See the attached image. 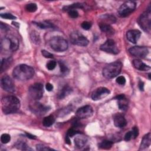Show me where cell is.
I'll list each match as a JSON object with an SVG mask.
<instances>
[{
    "mask_svg": "<svg viewBox=\"0 0 151 151\" xmlns=\"http://www.w3.org/2000/svg\"><path fill=\"white\" fill-rule=\"evenodd\" d=\"M1 108L5 114L17 112L20 108V101L14 96H8L1 99Z\"/></svg>",
    "mask_w": 151,
    "mask_h": 151,
    "instance_id": "1",
    "label": "cell"
},
{
    "mask_svg": "<svg viewBox=\"0 0 151 151\" xmlns=\"http://www.w3.org/2000/svg\"><path fill=\"white\" fill-rule=\"evenodd\" d=\"M13 77L19 81H27L34 75V70L26 64H19L16 66L12 71Z\"/></svg>",
    "mask_w": 151,
    "mask_h": 151,
    "instance_id": "2",
    "label": "cell"
},
{
    "mask_svg": "<svg viewBox=\"0 0 151 151\" xmlns=\"http://www.w3.org/2000/svg\"><path fill=\"white\" fill-rule=\"evenodd\" d=\"M122 63L116 61L107 64L103 69V75L107 78H113L118 76L121 72Z\"/></svg>",
    "mask_w": 151,
    "mask_h": 151,
    "instance_id": "3",
    "label": "cell"
},
{
    "mask_svg": "<svg viewBox=\"0 0 151 151\" xmlns=\"http://www.w3.org/2000/svg\"><path fill=\"white\" fill-rule=\"evenodd\" d=\"M50 45L52 50L57 52H63L68 48L67 40L60 36L52 37L50 41Z\"/></svg>",
    "mask_w": 151,
    "mask_h": 151,
    "instance_id": "4",
    "label": "cell"
},
{
    "mask_svg": "<svg viewBox=\"0 0 151 151\" xmlns=\"http://www.w3.org/2000/svg\"><path fill=\"white\" fill-rule=\"evenodd\" d=\"M151 11L150 8L149 7L146 11L142 13L138 19V23L142 29L147 32L150 33L151 29Z\"/></svg>",
    "mask_w": 151,
    "mask_h": 151,
    "instance_id": "5",
    "label": "cell"
},
{
    "mask_svg": "<svg viewBox=\"0 0 151 151\" xmlns=\"http://www.w3.org/2000/svg\"><path fill=\"white\" fill-rule=\"evenodd\" d=\"M136 4L132 1L124 2L118 9V14L121 17H126L131 14L135 9Z\"/></svg>",
    "mask_w": 151,
    "mask_h": 151,
    "instance_id": "6",
    "label": "cell"
},
{
    "mask_svg": "<svg viewBox=\"0 0 151 151\" xmlns=\"http://www.w3.org/2000/svg\"><path fill=\"white\" fill-rule=\"evenodd\" d=\"M43 93V85L41 83H35L28 88L29 96L34 100H40L42 97Z\"/></svg>",
    "mask_w": 151,
    "mask_h": 151,
    "instance_id": "7",
    "label": "cell"
},
{
    "mask_svg": "<svg viewBox=\"0 0 151 151\" xmlns=\"http://www.w3.org/2000/svg\"><path fill=\"white\" fill-rule=\"evenodd\" d=\"M3 46L5 50L15 51L18 48L19 41L13 36L6 37L1 42V47Z\"/></svg>",
    "mask_w": 151,
    "mask_h": 151,
    "instance_id": "8",
    "label": "cell"
},
{
    "mask_svg": "<svg viewBox=\"0 0 151 151\" xmlns=\"http://www.w3.org/2000/svg\"><path fill=\"white\" fill-rule=\"evenodd\" d=\"M70 41L72 44L78 46L85 47L88 44V40L87 38L78 32H74L71 34Z\"/></svg>",
    "mask_w": 151,
    "mask_h": 151,
    "instance_id": "9",
    "label": "cell"
},
{
    "mask_svg": "<svg viewBox=\"0 0 151 151\" xmlns=\"http://www.w3.org/2000/svg\"><path fill=\"white\" fill-rule=\"evenodd\" d=\"M100 50L107 53L117 54L119 52V50L115 42L112 39H108L104 44L100 46Z\"/></svg>",
    "mask_w": 151,
    "mask_h": 151,
    "instance_id": "10",
    "label": "cell"
},
{
    "mask_svg": "<svg viewBox=\"0 0 151 151\" xmlns=\"http://www.w3.org/2000/svg\"><path fill=\"white\" fill-rule=\"evenodd\" d=\"M1 86L2 89L7 92L12 93L15 91V84L10 77L4 76L1 80Z\"/></svg>",
    "mask_w": 151,
    "mask_h": 151,
    "instance_id": "11",
    "label": "cell"
},
{
    "mask_svg": "<svg viewBox=\"0 0 151 151\" xmlns=\"http://www.w3.org/2000/svg\"><path fill=\"white\" fill-rule=\"evenodd\" d=\"M129 52L133 56L139 58H145L147 55L149 50L146 47L134 46L129 49Z\"/></svg>",
    "mask_w": 151,
    "mask_h": 151,
    "instance_id": "12",
    "label": "cell"
},
{
    "mask_svg": "<svg viewBox=\"0 0 151 151\" xmlns=\"http://www.w3.org/2000/svg\"><path fill=\"white\" fill-rule=\"evenodd\" d=\"M93 113V109L90 105H86L80 107L76 111V115L78 119H86L91 117Z\"/></svg>",
    "mask_w": 151,
    "mask_h": 151,
    "instance_id": "13",
    "label": "cell"
},
{
    "mask_svg": "<svg viewBox=\"0 0 151 151\" xmlns=\"http://www.w3.org/2000/svg\"><path fill=\"white\" fill-rule=\"evenodd\" d=\"M110 94V90L104 87H98L95 89L91 94V99L93 100H99L106 97Z\"/></svg>",
    "mask_w": 151,
    "mask_h": 151,
    "instance_id": "14",
    "label": "cell"
},
{
    "mask_svg": "<svg viewBox=\"0 0 151 151\" xmlns=\"http://www.w3.org/2000/svg\"><path fill=\"white\" fill-rule=\"evenodd\" d=\"M50 107L45 106L38 102H34L30 105V109L32 110V111L34 114L40 116L45 114V113L50 110Z\"/></svg>",
    "mask_w": 151,
    "mask_h": 151,
    "instance_id": "15",
    "label": "cell"
},
{
    "mask_svg": "<svg viewBox=\"0 0 151 151\" xmlns=\"http://www.w3.org/2000/svg\"><path fill=\"white\" fill-rule=\"evenodd\" d=\"M141 35V32L137 29H131L126 32V38L129 41L136 44Z\"/></svg>",
    "mask_w": 151,
    "mask_h": 151,
    "instance_id": "16",
    "label": "cell"
},
{
    "mask_svg": "<svg viewBox=\"0 0 151 151\" xmlns=\"http://www.w3.org/2000/svg\"><path fill=\"white\" fill-rule=\"evenodd\" d=\"M113 121L114 125L119 128H122L126 126L127 122L124 116L120 113H116L113 116Z\"/></svg>",
    "mask_w": 151,
    "mask_h": 151,
    "instance_id": "17",
    "label": "cell"
},
{
    "mask_svg": "<svg viewBox=\"0 0 151 151\" xmlns=\"http://www.w3.org/2000/svg\"><path fill=\"white\" fill-rule=\"evenodd\" d=\"M132 63L134 68L140 71H147L150 68V66L146 65V64H145L143 62H142L141 60L139 59L133 60L132 61Z\"/></svg>",
    "mask_w": 151,
    "mask_h": 151,
    "instance_id": "18",
    "label": "cell"
},
{
    "mask_svg": "<svg viewBox=\"0 0 151 151\" xmlns=\"http://www.w3.org/2000/svg\"><path fill=\"white\" fill-rule=\"evenodd\" d=\"M151 143V134L150 133H148L147 134H145L141 141V143L140 145L139 150H144L147 148Z\"/></svg>",
    "mask_w": 151,
    "mask_h": 151,
    "instance_id": "19",
    "label": "cell"
},
{
    "mask_svg": "<svg viewBox=\"0 0 151 151\" xmlns=\"http://www.w3.org/2000/svg\"><path fill=\"white\" fill-rule=\"evenodd\" d=\"M87 142V138L83 135L77 136L74 139L75 145L78 148H81L83 146H84Z\"/></svg>",
    "mask_w": 151,
    "mask_h": 151,
    "instance_id": "20",
    "label": "cell"
},
{
    "mask_svg": "<svg viewBox=\"0 0 151 151\" xmlns=\"http://www.w3.org/2000/svg\"><path fill=\"white\" fill-rule=\"evenodd\" d=\"M71 88L70 86H68V85L64 86L59 91L58 94V98L59 99H62L64 98L65 96L68 95L71 92Z\"/></svg>",
    "mask_w": 151,
    "mask_h": 151,
    "instance_id": "21",
    "label": "cell"
},
{
    "mask_svg": "<svg viewBox=\"0 0 151 151\" xmlns=\"http://www.w3.org/2000/svg\"><path fill=\"white\" fill-rule=\"evenodd\" d=\"M99 25L100 29L103 32H106L107 34H114V29L110 24L101 22L99 24Z\"/></svg>",
    "mask_w": 151,
    "mask_h": 151,
    "instance_id": "22",
    "label": "cell"
},
{
    "mask_svg": "<svg viewBox=\"0 0 151 151\" xmlns=\"http://www.w3.org/2000/svg\"><path fill=\"white\" fill-rule=\"evenodd\" d=\"M55 122V118L52 115H49L44 118L42 124L45 127H50L52 126Z\"/></svg>",
    "mask_w": 151,
    "mask_h": 151,
    "instance_id": "23",
    "label": "cell"
},
{
    "mask_svg": "<svg viewBox=\"0 0 151 151\" xmlns=\"http://www.w3.org/2000/svg\"><path fill=\"white\" fill-rule=\"evenodd\" d=\"M12 62L11 58H4L1 61V72H3L5 70H6L9 65H11V63Z\"/></svg>",
    "mask_w": 151,
    "mask_h": 151,
    "instance_id": "24",
    "label": "cell"
},
{
    "mask_svg": "<svg viewBox=\"0 0 151 151\" xmlns=\"http://www.w3.org/2000/svg\"><path fill=\"white\" fill-rule=\"evenodd\" d=\"M118 100V106L120 110H126L128 107V102L126 97H124L122 99H120Z\"/></svg>",
    "mask_w": 151,
    "mask_h": 151,
    "instance_id": "25",
    "label": "cell"
},
{
    "mask_svg": "<svg viewBox=\"0 0 151 151\" xmlns=\"http://www.w3.org/2000/svg\"><path fill=\"white\" fill-rule=\"evenodd\" d=\"M34 24L36 25L38 27L40 28L41 29H47V28H51L53 27V25L51 23L47 22V21H42V22H34Z\"/></svg>",
    "mask_w": 151,
    "mask_h": 151,
    "instance_id": "26",
    "label": "cell"
},
{
    "mask_svg": "<svg viewBox=\"0 0 151 151\" xmlns=\"http://www.w3.org/2000/svg\"><path fill=\"white\" fill-rule=\"evenodd\" d=\"M77 8H83V5L81 3H75L70 5L65 6L63 7V10L68 11L71 9H76Z\"/></svg>",
    "mask_w": 151,
    "mask_h": 151,
    "instance_id": "27",
    "label": "cell"
},
{
    "mask_svg": "<svg viewBox=\"0 0 151 151\" xmlns=\"http://www.w3.org/2000/svg\"><path fill=\"white\" fill-rule=\"evenodd\" d=\"M113 143L110 140H103L101 143H99V147L103 149H109L111 147Z\"/></svg>",
    "mask_w": 151,
    "mask_h": 151,
    "instance_id": "28",
    "label": "cell"
},
{
    "mask_svg": "<svg viewBox=\"0 0 151 151\" xmlns=\"http://www.w3.org/2000/svg\"><path fill=\"white\" fill-rule=\"evenodd\" d=\"M15 146L20 150H31V149H30L29 147V146L27 145V144L24 142L22 141H19L17 142L15 145Z\"/></svg>",
    "mask_w": 151,
    "mask_h": 151,
    "instance_id": "29",
    "label": "cell"
},
{
    "mask_svg": "<svg viewBox=\"0 0 151 151\" xmlns=\"http://www.w3.org/2000/svg\"><path fill=\"white\" fill-rule=\"evenodd\" d=\"M59 66L60 68V71L62 74L67 75L68 73L69 69L68 68V67L66 66V65L63 61H59Z\"/></svg>",
    "mask_w": 151,
    "mask_h": 151,
    "instance_id": "30",
    "label": "cell"
},
{
    "mask_svg": "<svg viewBox=\"0 0 151 151\" xmlns=\"http://www.w3.org/2000/svg\"><path fill=\"white\" fill-rule=\"evenodd\" d=\"M25 9L30 12H34L37 9V5L35 3H29L25 6Z\"/></svg>",
    "mask_w": 151,
    "mask_h": 151,
    "instance_id": "31",
    "label": "cell"
},
{
    "mask_svg": "<svg viewBox=\"0 0 151 151\" xmlns=\"http://www.w3.org/2000/svg\"><path fill=\"white\" fill-rule=\"evenodd\" d=\"M103 19L107 21L106 24H110V23H114L116 21V18L112 15L107 14V15H103Z\"/></svg>",
    "mask_w": 151,
    "mask_h": 151,
    "instance_id": "32",
    "label": "cell"
},
{
    "mask_svg": "<svg viewBox=\"0 0 151 151\" xmlns=\"http://www.w3.org/2000/svg\"><path fill=\"white\" fill-rule=\"evenodd\" d=\"M77 134H81V132L77 130L76 129H75L74 128H70L68 131H67V134H66V136L68 137H71L73 136H74V135H76Z\"/></svg>",
    "mask_w": 151,
    "mask_h": 151,
    "instance_id": "33",
    "label": "cell"
},
{
    "mask_svg": "<svg viewBox=\"0 0 151 151\" xmlns=\"http://www.w3.org/2000/svg\"><path fill=\"white\" fill-rule=\"evenodd\" d=\"M11 140V136L9 134L7 133H4L1 136V142L4 143L6 144L8 143Z\"/></svg>",
    "mask_w": 151,
    "mask_h": 151,
    "instance_id": "34",
    "label": "cell"
},
{
    "mask_svg": "<svg viewBox=\"0 0 151 151\" xmlns=\"http://www.w3.org/2000/svg\"><path fill=\"white\" fill-rule=\"evenodd\" d=\"M0 16L2 18H5L6 19H15L16 17L13 15L9 13H4V14H1Z\"/></svg>",
    "mask_w": 151,
    "mask_h": 151,
    "instance_id": "35",
    "label": "cell"
},
{
    "mask_svg": "<svg viewBox=\"0 0 151 151\" xmlns=\"http://www.w3.org/2000/svg\"><path fill=\"white\" fill-rule=\"evenodd\" d=\"M67 12H68V14L69 17L72 18H76L78 16V13L76 9H71V10L68 11Z\"/></svg>",
    "mask_w": 151,
    "mask_h": 151,
    "instance_id": "36",
    "label": "cell"
},
{
    "mask_svg": "<svg viewBox=\"0 0 151 151\" xmlns=\"http://www.w3.org/2000/svg\"><path fill=\"white\" fill-rule=\"evenodd\" d=\"M36 149L37 150H54L48 146H44V145H41V144L37 145L36 146Z\"/></svg>",
    "mask_w": 151,
    "mask_h": 151,
    "instance_id": "37",
    "label": "cell"
},
{
    "mask_svg": "<svg viewBox=\"0 0 151 151\" xmlns=\"http://www.w3.org/2000/svg\"><path fill=\"white\" fill-rule=\"evenodd\" d=\"M56 64H57V63L55 61H50L47 64V68L49 70H52L55 68Z\"/></svg>",
    "mask_w": 151,
    "mask_h": 151,
    "instance_id": "38",
    "label": "cell"
},
{
    "mask_svg": "<svg viewBox=\"0 0 151 151\" xmlns=\"http://www.w3.org/2000/svg\"><path fill=\"white\" fill-rule=\"evenodd\" d=\"M81 26L84 29L88 30L90 29V28L91 27V24L88 21H84L82 22Z\"/></svg>",
    "mask_w": 151,
    "mask_h": 151,
    "instance_id": "39",
    "label": "cell"
},
{
    "mask_svg": "<svg viewBox=\"0 0 151 151\" xmlns=\"http://www.w3.org/2000/svg\"><path fill=\"white\" fill-rule=\"evenodd\" d=\"M116 82L119 84L120 85H124L126 83V78L124 76H119L116 78Z\"/></svg>",
    "mask_w": 151,
    "mask_h": 151,
    "instance_id": "40",
    "label": "cell"
},
{
    "mask_svg": "<svg viewBox=\"0 0 151 151\" xmlns=\"http://www.w3.org/2000/svg\"><path fill=\"white\" fill-rule=\"evenodd\" d=\"M41 54L45 58H53V54H52L51 53H50V52H48L45 50H43L41 51Z\"/></svg>",
    "mask_w": 151,
    "mask_h": 151,
    "instance_id": "41",
    "label": "cell"
},
{
    "mask_svg": "<svg viewBox=\"0 0 151 151\" xmlns=\"http://www.w3.org/2000/svg\"><path fill=\"white\" fill-rule=\"evenodd\" d=\"M132 134H133V138L135 139L137 137V136L139 135V129L137 128V127H133L132 130Z\"/></svg>",
    "mask_w": 151,
    "mask_h": 151,
    "instance_id": "42",
    "label": "cell"
},
{
    "mask_svg": "<svg viewBox=\"0 0 151 151\" xmlns=\"http://www.w3.org/2000/svg\"><path fill=\"white\" fill-rule=\"evenodd\" d=\"M132 138H133V134L132 131L127 132L124 136V140L126 141H129Z\"/></svg>",
    "mask_w": 151,
    "mask_h": 151,
    "instance_id": "43",
    "label": "cell"
},
{
    "mask_svg": "<svg viewBox=\"0 0 151 151\" xmlns=\"http://www.w3.org/2000/svg\"><path fill=\"white\" fill-rule=\"evenodd\" d=\"M45 88H46V89H47V91H52V90H53L54 87H53L52 84H51L50 83H47L46 85H45Z\"/></svg>",
    "mask_w": 151,
    "mask_h": 151,
    "instance_id": "44",
    "label": "cell"
},
{
    "mask_svg": "<svg viewBox=\"0 0 151 151\" xmlns=\"http://www.w3.org/2000/svg\"><path fill=\"white\" fill-rule=\"evenodd\" d=\"M1 28L2 29L5 30V31H7V30L9 29L8 26L6 24H4L2 22H1Z\"/></svg>",
    "mask_w": 151,
    "mask_h": 151,
    "instance_id": "45",
    "label": "cell"
},
{
    "mask_svg": "<svg viewBox=\"0 0 151 151\" xmlns=\"http://www.w3.org/2000/svg\"><path fill=\"white\" fill-rule=\"evenodd\" d=\"M139 87L140 90H141V91L144 90V83H143V82H142L141 81H140L139 82Z\"/></svg>",
    "mask_w": 151,
    "mask_h": 151,
    "instance_id": "46",
    "label": "cell"
},
{
    "mask_svg": "<svg viewBox=\"0 0 151 151\" xmlns=\"http://www.w3.org/2000/svg\"><path fill=\"white\" fill-rule=\"evenodd\" d=\"M26 136L27 137L29 138V139H35V136L30 134V133H26Z\"/></svg>",
    "mask_w": 151,
    "mask_h": 151,
    "instance_id": "47",
    "label": "cell"
},
{
    "mask_svg": "<svg viewBox=\"0 0 151 151\" xmlns=\"http://www.w3.org/2000/svg\"><path fill=\"white\" fill-rule=\"evenodd\" d=\"M149 79H150V73H149Z\"/></svg>",
    "mask_w": 151,
    "mask_h": 151,
    "instance_id": "48",
    "label": "cell"
}]
</instances>
